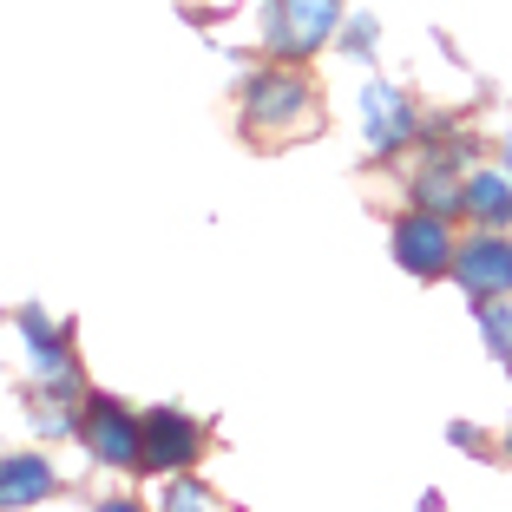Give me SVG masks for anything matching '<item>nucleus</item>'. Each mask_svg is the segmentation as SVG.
I'll list each match as a JSON object with an SVG mask.
<instances>
[{
    "label": "nucleus",
    "instance_id": "1",
    "mask_svg": "<svg viewBox=\"0 0 512 512\" xmlns=\"http://www.w3.org/2000/svg\"><path fill=\"white\" fill-rule=\"evenodd\" d=\"M335 14H342V0H276L270 7V53H283V60L316 53L335 33Z\"/></svg>",
    "mask_w": 512,
    "mask_h": 512
},
{
    "label": "nucleus",
    "instance_id": "2",
    "mask_svg": "<svg viewBox=\"0 0 512 512\" xmlns=\"http://www.w3.org/2000/svg\"><path fill=\"white\" fill-rule=\"evenodd\" d=\"M453 276H460V289H473V296H506L512 289V237H499V230L473 237L467 250L453 256Z\"/></svg>",
    "mask_w": 512,
    "mask_h": 512
},
{
    "label": "nucleus",
    "instance_id": "3",
    "mask_svg": "<svg viewBox=\"0 0 512 512\" xmlns=\"http://www.w3.org/2000/svg\"><path fill=\"white\" fill-rule=\"evenodd\" d=\"M86 447L106 460V467H132L138 453H145V421H132L125 407L112 401H92L86 407Z\"/></svg>",
    "mask_w": 512,
    "mask_h": 512
},
{
    "label": "nucleus",
    "instance_id": "4",
    "mask_svg": "<svg viewBox=\"0 0 512 512\" xmlns=\"http://www.w3.org/2000/svg\"><path fill=\"white\" fill-rule=\"evenodd\" d=\"M394 256H401L414 276H440V270H447V256H453L447 217H440V211H414L407 224H394Z\"/></svg>",
    "mask_w": 512,
    "mask_h": 512
},
{
    "label": "nucleus",
    "instance_id": "5",
    "mask_svg": "<svg viewBox=\"0 0 512 512\" xmlns=\"http://www.w3.org/2000/svg\"><path fill=\"white\" fill-rule=\"evenodd\" d=\"M309 112V79H296V73H263L250 86V119L256 125H289V119H302Z\"/></svg>",
    "mask_w": 512,
    "mask_h": 512
},
{
    "label": "nucleus",
    "instance_id": "6",
    "mask_svg": "<svg viewBox=\"0 0 512 512\" xmlns=\"http://www.w3.org/2000/svg\"><path fill=\"white\" fill-rule=\"evenodd\" d=\"M197 453V427L184 414H145V453H138V467H184Z\"/></svg>",
    "mask_w": 512,
    "mask_h": 512
},
{
    "label": "nucleus",
    "instance_id": "7",
    "mask_svg": "<svg viewBox=\"0 0 512 512\" xmlns=\"http://www.w3.org/2000/svg\"><path fill=\"white\" fill-rule=\"evenodd\" d=\"M362 119H368V145L375 151H394L407 132H414V112H407V99L394 86H368L362 92Z\"/></svg>",
    "mask_w": 512,
    "mask_h": 512
},
{
    "label": "nucleus",
    "instance_id": "8",
    "mask_svg": "<svg viewBox=\"0 0 512 512\" xmlns=\"http://www.w3.org/2000/svg\"><path fill=\"white\" fill-rule=\"evenodd\" d=\"M46 493H53V467H46V460H27V453L0 460V512L33 506V499H46Z\"/></svg>",
    "mask_w": 512,
    "mask_h": 512
},
{
    "label": "nucleus",
    "instance_id": "9",
    "mask_svg": "<svg viewBox=\"0 0 512 512\" xmlns=\"http://www.w3.org/2000/svg\"><path fill=\"white\" fill-rule=\"evenodd\" d=\"M467 211L480 217V224H512V171H473Z\"/></svg>",
    "mask_w": 512,
    "mask_h": 512
},
{
    "label": "nucleus",
    "instance_id": "10",
    "mask_svg": "<svg viewBox=\"0 0 512 512\" xmlns=\"http://www.w3.org/2000/svg\"><path fill=\"white\" fill-rule=\"evenodd\" d=\"M480 329H486V348H493L499 362H512V309H506V302H486Z\"/></svg>",
    "mask_w": 512,
    "mask_h": 512
},
{
    "label": "nucleus",
    "instance_id": "11",
    "mask_svg": "<svg viewBox=\"0 0 512 512\" xmlns=\"http://www.w3.org/2000/svg\"><path fill=\"white\" fill-rule=\"evenodd\" d=\"M414 191H421V204H427V211H440V217L460 204V191H453V178H440V165H427L421 178H414Z\"/></svg>",
    "mask_w": 512,
    "mask_h": 512
},
{
    "label": "nucleus",
    "instance_id": "12",
    "mask_svg": "<svg viewBox=\"0 0 512 512\" xmlns=\"http://www.w3.org/2000/svg\"><path fill=\"white\" fill-rule=\"evenodd\" d=\"M171 512H217V506H211L204 486H178V493H171Z\"/></svg>",
    "mask_w": 512,
    "mask_h": 512
},
{
    "label": "nucleus",
    "instance_id": "13",
    "mask_svg": "<svg viewBox=\"0 0 512 512\" xmlns=\"http://www.w3.org/2000/svg\"><path fill=\"white\" fill-rule=\"evenodd\" d=\"M368 40H375V20H355V27H348V46H355V53H368Z\"/></svg>",
    "mask_w": 512,
    "mask_h": 512
},
{
    "label": "nucleus",
    "instance_id": "14",
    "mask_svg": "<svg viewBox=\"0 0 512 512\" xmlns=\"http://www.w3.org/2000/svg\"><path fill=\"white\" fill-rule=\"evenodd\" d=\"M99 512H138V506H125V499H112V506H99Z\"/></svg>",
    "mask_w": 512,
    "mask_h": 512
},
{
    "label": "nucleus",
    "instance_id": "15",
    "mask_svg": "<svg viewBox=\"0 0 512 512\" xmlns=\"http://www.w3.org/2000/svg\"><path fill=\"white\" fill-rule=\"evenodd\" d=\"M506 171H512V132H506Z\"/></svg>",
    "mask_w": 512,
    "mask_h": 512
}]
</instances>
